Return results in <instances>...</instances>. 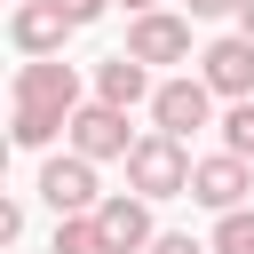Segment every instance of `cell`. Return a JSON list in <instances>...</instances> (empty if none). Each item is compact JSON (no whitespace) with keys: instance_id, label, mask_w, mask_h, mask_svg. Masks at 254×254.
Wrapping results in <instances>:
<instances>
[{"instance_id":"cell-13","label":"cell","mask_w":254,"mask_h":254,"mask_svg":"<svg viewBox=\"0 0 254 254\" xmlns=\"http://www.w3.org/2000/svg\"><path fill=\"white\" fill-rule=\"evenodd\" d=\"M48 254H111V246H103V222H95V214H56Z\"/></svg>"},{"instance_id":"cell-17","label":"cell","mask_w":254,"mask_h":254,"mask_svg":"<svg viewBox=\"0 0 254 254\" xmlns=\"http://www.w3.org/2000/svg\"><path fill=\"white\" fill-rule=\"evenodd\" d=\"M183 8H190V24H222V16H238L246 0H183Z\"/></svg>"},{"instance_id":"cell-14","label":"cell","mask_w":254,"mask_h":254,"mask_svg":"<svg viewBox=\"0 0 254 254\" xmlns=\"http://www.w3.org/2000/svg\"><path fill=\"white\" fill-rule=\"evenodd\" d=\"M214 254H254V206L214 214Z\"/></svg>"},{"instance_id":"cell-18","label":"cell","mask_w":254,"mask_h":254,"mask_svg":"<svg viewBox=\"0 0 254 254\" xmlns=\"http://www.w3.org/2000/svg\"><path fill=\"white\" fill-rule=\"evenodd\" d=\"M24 222H32V214H24V198H8V206H0V238L16 246V238H24Z\"/></svg>"},{"instance_id":"cell-7","label":"cell","mask_w":254,"mask_h":254,"mask_svg":"<svg viewBox=\"0 0 254 254\" xmlns=\"http://www.w3.org/2000/svg\"><path fill=\"white\" fill-rule=\"evenodd\" d=\"M127 56H143L151 71L159 64H190V16H167V8L127 16Z\"/></svg>"},{"instance_id":"cell-8","label":"cell","mask_w":254,"mask_h":254,"mask_svg":"<svg viewBox=\"0 0 254 254\" xmlns=\"http://www.w3.org/2000/svg\"><path fill=\"white\" fill-rule=\"evenodd\" d=\"M64 143H71V151H87L95 167H103V159H127V151H135V135H127V111H119V103H79V111H71V135H64Z\"/></svg>"},{"instance_id":"cell-1","label":"cell","mask_w":254,"mask_h":254,"mask_svg":"<svg viewBox=\"0 0 254 254\" xmlns=\"http://www.w3.org/2000/svg\"><path fill=\"white\" fill-rule=\"evenodd\" d=\"M127 167V190H143V198H190V151H183V135H135V151L119 159Z\"/></svg>"},{"instance_id":"cell-9","label":"cell","mask_w":254,"mask_h":254,"mask_svg":"<svg viewBox=\"0 0 254 254\" xmlns=\"http://www.w3.org/2000/svg\"><path fill=\"white\" fill-rule=\"evenodd\" d=\"M16 103H48V111H79L87 95H79V71H71L64 56H24V71H16Z\"/></svg>"},{"instance_id":"cell-20","label":"cell","mask_w":254,"mask_h":254,"mask_svg":"<svg viewBox=\"0 0 254 254\" xmlns=\"http://www.w3.org/2000/svg\"><path fill=\"white\" fill-rule=\"evenodd\" d=\"M111 8H127V16H151V8H159V0H111Z\"/></svg>"},{"instance_id":"cell-4","label":"cell","mask_w":254,"mask_h":254,"mask_svg":"<svg viewBox=\"0 0 254 254\" xmlns=\"http://www.w3.org/2000/svg\"><path fill=\"white\" fill-rule=\"evenodd\" d=\"M151 206H159V198H143V190H103V206H95L103 246H111V254H151V238H159Z\"/></svg>"},{"instance_id":"cell-12","label":"cell","mask_w":254,"mask_h":254,"mask_svg":"<svg viewBox=\"0 0 254 254\" xmlns=\"http://www.w3.org/2000/svg\"><path fill=\"white\" fill-rule=\"evenodd\" d=\"M56 135H71V111H48V103H16V119H8V143H16V151H48Z\"/></svg>"},{"instance_id":"cell-10","label":"cell","mask_w":254,"mask_h":254,"mask_svg":"<svg viewBox=\"0 0 254 254\" xmlns=\"http://www.w3.org/2000/svg\"><path fill=\"white\" fill-rule=\"evenodd\" d=\"M79 24L56 8V0H16V16H8V40H16V56H64V40H71Z\"/></svg>"},{"instance_id":"cell-2","label":"cell","mask_w":254,"mask_h":254,"mask_svg":"<svg viewBox=\"0 0 254 254\" xmlns=\"http://www.w3.org/2000/svg\"><path fill=\"white\" fill-rule=\"evenodd\" d=\"M32 190H40V198H48L56 214H95V206H103L95 159H87V151H71V143H64L56 159H40V183H32Z\"/></svg>"},{"instance_id":"cell-6","label":"cell","mask_w":254,"mask_h":254,"mask_svg":"<svg viewBox=\"0 0 254 254\" xmlns=\"http://www.w3.org/2000/svg\"><path fill=\"white\" fill-rule=\"evenodd\" d=\"M246 190H254V159H246V151H214V159H198V167H190V198H198V206H214V214L246 206Z\"/></svg>"},{"instance_id":"cell-16","label":"cell","mask_w":254,"mask_h":254,"mask_svg":"<svg viewBox=\"0 0 254 254\" xmlns=\"http://www.w3.org/2000/svg\"><path fill=\"white\" fill-rule=\"evenodd\" d=\"M151 254H214V238H190V230H159Z\"/></svg>"},{"instance_id":"cell-21","label":"cell","mask_w":254,"mask_h":254,"mask_svg":"<svg viewBox=\"0 0 254 254\" xmlns=\"http://www.w3.org/2000/svg\"><path fill=\"white\" fill-rule=\"evenodd\" d=\"M238 32H246V40H254V0H246V8H238Z\"/></svg>"},{"instance_id":"cell-11","label":"cell","mask_w":254,"mask_h":254,"mask_svg":"<svg viewBox=\"0 0 254 254\" xmlns=\"http://www.w3.org/2000/svg\"><path fill=\"white\" fill-rule=\"evenodd\" d=\"M151 95H159V87H151V64H143V56H127V48H119V56H103V64H95V103L135 111V103H151Z\"/></svg>"},{"instance_id":"cell-3","label":"cell","mask_w":254,"mask_h":254,"mask_svg":"<svg viewBox=\"0 0 254 254\" xmlns=\"http://www.w3.org/2000/svg\"><path fill=\"white\" fill-rule=\"evenodd\" d=\"M151 127L190 143L198 127H214V87H206L198 71H175V79H159V95H151Z\"/></svg>"},{"instance_id":"cell-15","label":"cell","mask_w":254,"mask_h":254,"mask_svg":"<svg viewBox=\"0 0 254 254\" xmlns=\"http://www.w3.org/2000/svg\"><path fill=\"white\" fill-rule=\"evenodd\" d=\"M222 151H246V159H254V95L222 111Z\"/></svg>"},{"instance_id":"cell-5","label":"cell","mask_w":254,"mask_h":254,"mask_svg":"<svg viewBox=\"0 0 254 254\" xmlns=\"http://www.w3.org/2000/svg\"><path fill=\"white\" fill-rule=\"evenodd\" d=\"M198 79H206L222 103H246V95H254V40H246V32L206 40V48H198Z\"/></svg>"},{"instance_id":"cell-19","label":"cell","mask_w":254,"mask_h":254,"mask_svg":"<svg viewBox=\"0 0 254 254\" xmlns=\"http://www.w3.org/2000/svg\"><path fill=\"white\" fill-rule=\"evenodd\" d=\"M56 8H64V16H71V24H79V32H87V24H95V16H103V8H111V0H56Z\"/></svg>"}]
</instances>
